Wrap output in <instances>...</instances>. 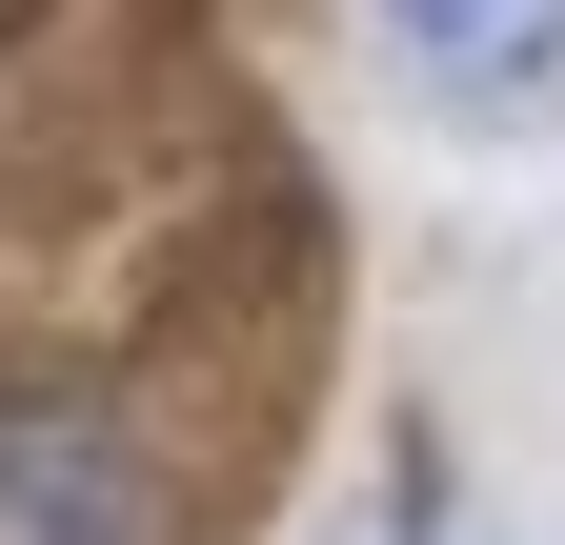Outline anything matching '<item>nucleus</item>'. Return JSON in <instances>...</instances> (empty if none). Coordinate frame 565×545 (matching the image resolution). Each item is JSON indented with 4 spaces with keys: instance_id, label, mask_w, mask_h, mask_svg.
Segmentation results:
<instances>
[{
    "instance_id": "1",
    "label": "nucleus",
    "mask_w": 565,
    "mask_h": 545,
    "mask_svg": "<svg viewBox=\"0 0 565 545\" xmlns=\"http://www.w3.org/2000/svg\"><path fill=\"white\" fill-rule=\"evenodd\" d=\"M0 545H182V505H162V464H141L102 404L21 384L0 404Z\"/></svg>"
},
{
    "instance_id": "2",
    "label": "nucleus",
    "mask_w": 565,
    "mask_h": 545,
    "mask_svg": "<svg viewBox=\"0 0 565 545\" xmlns=\"http://www.w3.org/2000/svg\"><path fill=\"white\" fill-rule=\"evenodd\" d=\"M384 41L424 61V101H465V121H545L565 101V0H384Z\"/></svg>"
}]
</instances>
